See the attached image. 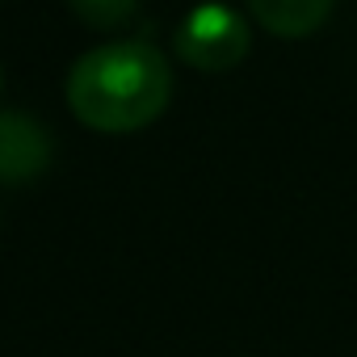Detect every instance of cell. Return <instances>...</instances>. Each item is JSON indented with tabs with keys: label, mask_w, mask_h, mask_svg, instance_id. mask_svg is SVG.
I'll return each mask as SVG.
<instances>
[{
	"label": "cell",
	"mask_w": 357,
	"mask_h": 357,
	"mask_svg": "<svg viewBox=\"0 0 357 357\" xmlns=\"http://www.w3.org/2000/svg\"><path fill=\"white\" fill-rule=\"evenodd\" d=\"M172 47L181 55V63H190L198 72H231L236 63H244L252 34H248V22L231 5L202 0V5H194L181 17Z\"/></svg>",
	"instance_id": "2"
},
{
	"label": "cell",
	"mask_w": 357,
	"mask_h": 357,
	"mask_svg": "<svg viewBox=\"0 0 357 357\" xmlns=\"http://www.w3.org/2000/svg\"><path fill=\"white\" fill-rule=\"evenodd\" d=\"M332 5L336 0H248V13L278 38H307L328 22Z\"/></svg>",
	"instance_id": "4"
},
{
	"label": "cell",
	"mask_w": 357,
	"mask_h": 357,
	"mask_svg": "<svg viewBox=\"0 0 357 357\" xmlns=\"http://www.w3.org/2000/svg\"><path fill=\"white\" fill-rule=\"evenodd\" d=\"M55 160L51 130L26 109H0V185H26Z\"/></svg>",
	"instance_id": "3"
},
{
	"label": "cell",
	"mask_w": 357,
	"mask_h": 357,
	"mask_svg": "<svg viewBox=\"0 0 357 357\" xmlns=\"http://www.w3.org/2000/svg\"><path fill=\"white\" fill-rule=\"evenodd\" d=\"M68 5L89 30H118L135 17L139 0H68Z\"/></svg>",
	"instance_id": "5"
},
{
	"label": "cell",
	"mask_w": 357,
	"mask_h": 357,
	"mask_svg": "<svg viewBox=\"0 0 357 357\" xmlns=\"http://www.w3.org/2000/svg\"><path fill=\"white\" fill-rule=\"evenodd\" d=\"M172 101V68L143 38H118L84 51L68 72V109L101 135L151 126Z\"/></svg>",
	"instance_id": "1"
}]
</instances>
